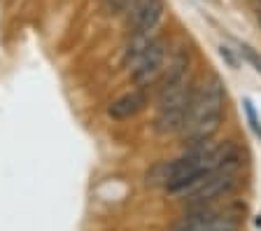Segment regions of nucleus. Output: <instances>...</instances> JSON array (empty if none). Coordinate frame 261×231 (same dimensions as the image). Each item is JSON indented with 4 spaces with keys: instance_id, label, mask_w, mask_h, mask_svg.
<instances>
[{
    "instance_id": "2",
    "label": "nucleus",
    "mask_w": 261,
    "mask_h": 231,
    "mask_svg": "<svg viewBox=\"0 0 261 231\" xmlns=\"http://www.w3.org/2000/svg\"><path fill=\"white\" fill-rule=\"evenodd\" d=\"M198 84L191 75H187L185 80H179L177 84L163 89L161 94H156V119H154V131L159 136H170V133H179L185 126L189 110L194 105Z\"/></svg>"
},
{
    "instance_id": "8",
    "label": "nucleus",
    "mask_w": 261,
    "mask_h": 231,
    "mask_svg": "<svg viewBox=\"0 0 261 231\" xmlns=\"http://www.w3.org/2000/svg\"><path fill=\"white\" fill-rule=\"evenodd\" d=\"M156 40V31L152 33H130V40L126 42V49H124V66L126 68H133L136 61L149 49V44Z\"/></svg>"
},
{
    "instance_id": "4",
    "label": "nucleus",
    "mask_w": 261,
    "mask_h": 231,
    "mask_svg": "<svg viewBox=\"0 0 261 231\" xmlns=\"http://www.w3.org/2000/svg\"><path fill=\"white\" fill-rule=\"evenodd\" d=\"M166 61H168V42L163 38H156L149 44V49L136 61V66L130 68L133 82L140 87H152L156 82V77L161 75Z\"/></svg>"
},
{
    "instance_id": "9",
    "label": "nucleus",
    "mask_w": 261,
    "mask_h": 231,
    "mask_svg": "<svg viewBox=\"0 0 261 231\" xmlns=\"http://www.w3.org/2000/svg\"><path fill=\"white\" fill-rule=\"evenodd\" d=\"M133 5H136V0H103L105 12H108V14H114V17H124Z\"/></svg>"
},
{
    "instance_id": "1",
    "label": "nucleus",
    "mask_w": 261,
    "mask_h": 231,
    "mask_svg": "<svg viewBox=\"0 0 261 231\" xmlns=\"http://www.w3.org/2000/svg\"><path fill=\"white\" fill-rule=\"evenodd\" d=\"M224 100H226V87L217 75H210L196 91L189 117L179 131L187 143L196 145L210 140L219 131L224 119Z\"/></svg>"
},
{
    "instance_id": "11",
    "label": "nucleus",
    "mask_w": 261,
    "mask_h": 231,
    "mask_svg": "<svg viewBox=\"0 0 261 231\" xmlns=\"http://www.w3.org/2000/svg\"><path fill=\"white\" fill-rule=\"evenodd\" d=\"M245 108H247V115H250V121H252V126H254V131H256V133H261L259 124H256V115H254V108H252V103H250V100H245Z\"/></svg>"
},
{
    "instance_id": "7",
    "label": "nucleus",
    "mask_w": 261,
    "mask_h": 231,
    "mask_svg": "<svg viewBox=\"0 0 261 231\" xmlns=\"http://www.w3.org/2000/svg\"><path fill=\"white\" fill-rule=\"evenodd\" d=\"M149 103V94L145 89H138V91H130V94H124L121 98H117L112 105L108 108V115L112 119H130L136 117L138 112H142Z\"/></svg>"
},
{
    "instance_id": "5",
    "label": "nucleus",
    "mask_w": 261,
    "mask_h": 231,
    "mask_svg": "<svg viewBox=\"0 0 261 231\" xmlns=\"http://www.w3.org/2000/svg\"><path fill=\"white\" fill-rule=\"evenodd\" d=\"M166 14V0H136V5L124 14L130 33H152Z\"/></svg>"
},
{
    "instance_id": "3",
    "label": "nucleus",
    "mask_w": 261,
    "mask_h": 231,
    "mask_svg": "<svg viewBox=\"0 0 261 231\" xmlns=\"http://www.w3.org/2000/svg\"><path fill=\"white\" fill-rule=\"evenodd\" d=\"M238 159H233L231 164H226L219 171H212L207 175H203L196 182L194 187L185 194L187 208H198V206H210L217 203L222 196L233 192V187L238 185Z\"/></svg>"
},
{
    "instance_id": "6",
    "label": "nucleus",
    "mask_w": 261,
    "mask_h": 231,
    "mask_svg": "<svg viewBox=\"0 0 261 231\" xmlns=\"http://www.w3.org/2000/svg\"><path fill=\"white\" fill-rule=\"evenodd\" d=\"M189 66H191L189 49H177L168 61H166V66H163L161 75H159L156 82L152 84L154 91H156V94H161L163 89H168V87H173V84H177L179 80H185V77L189 75Z\"/></svg>"
},
{
    "instance_id": "10",
    "label": "nucleus",
    "mask_w": 261,
    "mask_h": 231,
    "mask_svg": "<svg viewBox=\"0 0 261 231\" xmlns=\"http://www.w3.org/2000/svg\"><path fill=\"white\" fill-rule=\"evenodd\" d=\"M243 54H245V56H247V59H250V61H252V63H254V66H256V70H259V72H261V59H259V56H256V54H254V52H252V49H250V47H243Z\"/></svg>"
}]
</instances>
